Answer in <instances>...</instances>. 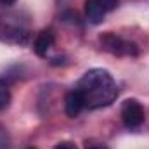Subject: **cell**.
I'll return each mask as SVG.
<instances>
[{"label": "cell", "mask_w": 149, "mask_h": 149, "mask_svg": "<svg viewBox=\"0 0 149 149\" xmlns=\"http://www.w3.org/2000/svg\"><path fill=\"white\" fill-rule=\"evenodd\" d=\"M52 45H54V33L50 30H43V31L38 33L35 42H33V50H35L37 56L45 57L47 52L52 49Z\"/></svg>", "instance_id": "cell-6"}, {"label": "cell", "mask_w": 149, "mask_h": 149, "mask_svg": "<svg viewBox=\"0 0 149 149\" xmlns=\"http://www.w3.org/2000/svg\"><path fill=\"white\" fill-rule=\"evenodd\" d=\"M99 45L102 47V50L109 52L113 56H118V57H135L141 52V49L135 42L120 37L113 31L101 33L99 35Z\"/></svg>", "instance_id": "cell-3"}, {"label": "cell", "mask_w": 149, "mask_h": 149, "mask_svg": "<svg viewBox=\"0 0 149 149\" xmlns=\"http://www.w3.org/2000/svg\"><path fill=\"white\" fill-rule=\"evenodd\" d=\"M9 146H10V135L7 128L0 123V149H7Z\"/></svg>", "instance_id": "cell-9"}, {"label": "cell", "mask_w": 149, "mask_h": 149, "mask_svg": "<svg viewBox=\"0 0 149 149\" xmlns=\"http://www.w3.org/2000/svg\"><path fill=\"white\" fill-rule=\"evenodd\" d=\"M83 109H85V102H83L81 94L76 88L70 90L66 94V97H64V111H66V114L70 118H74V116H78L80 113L83 111Z\"/></svg>", "instance_id": "cell-5"}, {"label": "cell", "mask_w": 149, "mask_h": 149, "mask_svg": "<svg viewBox=\"0 0 149 149\" xmlns=\"http://www.w3.org/2000/svg\"><path fill=\"white\" fill-rule=\"evenodd\" d=\"M0 40L5 43L24 45L30 40V30L19 14H7L0 17Z\"/></svg>", "instance_id": "cell-2"}, {"label": "cell", "mask_w": 149, "mask_h": 149, "mask_svg": "<svg viewBox=\"0 0 149 149\" xmlns=\"http://www.w3.org/2000/svg\"><path fill=\"white\" fill-rule=\"evenodd\" d=\"M30 149H33V148H30Z\"/></svg>", "instance_id": "cell-14"}, {"label": "cell", "mask_w": 149, "mask_h": 149, "mask_svg": "<svg viewBox=\"0 0 149 149\" xmlns=\"http://www.w3.org/2000/svg\"><path fill=\"white\" fill-rule=\"evenodd\" d=\"M85 149H108L104 144H88Z\"/></svg>", "instance_id": "cell-12"}, {"label": "cell", "mask_w": 149, "mask_h": 149, "mask_svg": "<svg viewBox=\"0 0 149 149\" xmlns=\"http://www.w3.org/2000/svg\"><path fill=\"white\" fill-rule=\"evenodd\" d=\"M0 3L2 5H12V3H16V0H0Z\"/></svg>", "instance_id": "cell-13"}, {"label": "cell", "mask_w": 149, "mask_h": 149, "mask_svg": "<svg viewBox=\"0 0 149 149\" xmlns=\"http://www.w3.org/2000/svg\"><path fill=\"white\" fill-rule=\"evenodd\" d=\"M106 10L99 3V0H85V17L90 24H101L104 21Z\"/></svg>", "instance_id": "cell-7"}, {"label": "cell", "mask_w": 149, "mask_h": 149, "mask_svg": "<svg viewBox=\"0 0 149 149\" xmlns=\"http://www.w3.org/2000/svg\"><path fill=\"white\" fill-rule=\"evenodd\" d=\"M146 120L144 106L137 99H127L121 104V121L128 130L139 128Z\"/></svg>", "instance_id": "cell-4"}, {"label": "cell", "mask_w": 149, "mask_h": 149, "mask_svg": "<svg viewBox=\"0 0 149 149\" xmlns=\"http://www.w3.org/2000/svg\"><path fill=\"white\" fill-rule=\"evenodd\" d=\"M10 97L12 95H10V88L7 85V81L5 80H0V111H3V109L9 108Z\"/></svg>", "instance_id": "cell-8"}, {"label": "cell", "mask_w": 149, "mask_h": 149, "mask_svg": "<svg viewBox=\"0 0 149 149\" xmlns=\"http://www.w3.org/2000/svg\"><path fill=\"white\" fill-rule=\"evenodd\" d=\"M54 149H78V148L74 146L73 142H59Z\"/></svg>", "instance_id": "cell-11"}, {"label": "cell", "mask_w": 149, "mask_h": 149, "mask_svg": "<svg viewBox=\"0 0 149 149\" xmlns=\"http://www.w3.org/2000/svg\"><path fill=\"white\" fill-rule=\"evenodd\" d=\"M74 88L81 94L87 109L106 108L118 97V85L114 78L102 68H94L83 73Z\"/></svg>", "instance_id": "cell-1"}, {"label": "cell", "mask_w": 149, "mask_h": 149, "mask_svg": "<svg viewBox=\"0 0 149 149\" xmlns=\"http://www.w3.org/2000/svg\"><path fill=\"white\" fill-rule=\"evenodd\" d=\"M99 3L102 5V9H104L106 12H111V10H114V9L118 7L120 0H99Z\"/></svg>", "instance_id": "cell-10"}]
</instances>
